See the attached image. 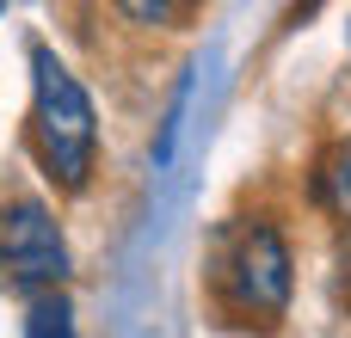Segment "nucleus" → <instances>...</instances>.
<instances>
[{"label":"nucleus","mask_w":351,"mask_h":338,"mask_svg":"<svg viewBox=\"0 0 351 338\" xmlns=\"http://www.w3.org/2000/svg\"><path fill=\"white\" fill-rule=\"evenodd\" d=\"M25 142L37 154V172L56 191H86L93 166H99V111L93 92L80 86V74L49 49L31 43V117H25Z\"/></svg>","instance_id":"f257e3e1"},{"label":"nucleus","mask_w":351,"mask_h":338,"mask_svg":"<svg viewBox=\"0 0 351 338\" xmlns=\"http://www.w3.org/2000/svg\"><path fill=\"white\" fill-rule=\"evenodd\" d=\"M210 296L228 320L241 326H278L290 296H296V259L290 240L278 234V222L265 216H228L210 234Z\"/></svg>","instance_id":"f03ea898"},{"label":"nucleus","mask_w":351,"mask_h":338,"mask_svg":"<svg viewBox=\"0 0 351 338\" xmlns=\"http://www.w3.org/2000/svg\"><path fill=\"white\" fill-rule=\"evenodd\" d=\"M74 271V252L62 240V222L43 197H6L0 203V283L19 296H56Z\"/></svg>","instance_id":"7ed1b4c3"},{"label":"nucleus","mask_w":351,"mask_h":338,"mask_svg":"<svg viewBox=\"0 0 351 338\" xmlns=\"http://www.w3.org/2000/svg\"><path fill=\"white\" fill-rule=\"evenodd\" d=\"M315 197H321L333 216H346V222H351V135L321 160V172H315Z\"/></svg>","instance_id":"20e7f679"},{"label":"nucleus","mask_w":351,"mask_h":338,"mask_svg":"<svg viewBox=\"0 0 351 338\" xmlns=\"http://www.w3.org/2000/svg\"><path fill=\"white\" fill-rule=\"evenodd\" d=\"M25 338H80L74 308H68L62 289H56V296H31V308H25Z\"/></svg>","instance_id":"39448f33"},{"label":"nucleus","mask_w":351,"mask_h":338,"mask_svg":"<svg viewBox=\"0 0 351 338\" xmlns=\"http://www.w3.org/2000/svg\"><path fill=\"white\" fill-rule=\"evenodd\" d=\"M117 12H123V18H154V25H160V18H173L179 6H142V0H123Z\"/></svg>","instance_id":"423d86ee"},{"label":"nucleus","mask_w":351,"mask_h":338,"mask_svg":"<svg viewBox=\"0 0 351 338\" xmlns=\"http://www.w3.org/2000/svg\"><path fill=\"white\" fill-rule=\"evenodd\" d=\"M346 289H351V222H346Z\"/></svg>","instance_id":"0eeeda50"},{"label":"nucleus","mask_w":351,"mask_h":338,"mask_svg":"<svg viewBox=\"0 0 351 338\" xmlns=\"http://www.w3.org/2000/svg\"><path fill=\"white\" fill-rule=\"evenodd\" d=\"M346 43H351V25H346Z\"/></svg>","instance_id":"6e6552de"},{"label":"nucleus","mask_w":351,"mask_h":338,"mask_svg":"<svg viewBox=\"0 0 351 338\" xmlns=\"http://www.w3.org/2000/svg\"><path fill=\"white\" fill-rule=\"evenodd\" d=\"M0 12H6V6H0Z\"/></svg>","instance_id":"1a4fd4ad"}]
</instances>
